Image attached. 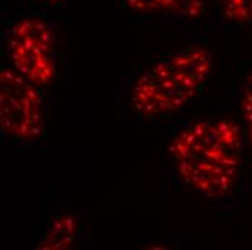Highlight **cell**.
Masks as SVG:
<instances>
[{"mask_svg":"<svg viewBox=\"0 0 252 250\" xmlns=\"http://www.w3.org/2000/svg\"><path fill=\"white\" fill-rule=\"evenodd\" d=\"M212 73V54L203 44L176 51L139 77L132 106L141 117L161 122L181 111L203 91Z\"/></svg>","mask_w":252,"mask_h":250,"instance_id":"7a4b0ae2","label":"cell"},{"mask_svg":"<svg viewBox=\"0 0 252 250\" xmlns=\"http://www.w3.org/2000/svg\"><path fill=\"white\" fill-rule=\"evenodd\" d=\"M219 13L229 26L248 28L252 25V0H219Z\"/></svg>","mask_w":252,"mask_h":250,"instance_id":"5b68a950","label":"cell"},{"mask_svg":"<svg viewBox=\"0 0 252 250\" xmlns=\"http://www.w3.org/2000/svg\"><path fill=\"white\" fill-rule=\"evenodd\" d=\"M1 133L13 140L33 142L45 130L44 100L39 85L21 74L9 61L0 68Z\"/></svg>","mask_w":252,"mask_h":250,"instance_id":"277c9868","label":"cell"},{"mask_svg":"<svg viewBox=\"0 0 252 250\" xmlns=\"http://www.w3.org/2000/svg\"><path fill=\"white\" fill-rule=\"evenodd\" d=\"M157 13L164 12L181 19H196L204 12V0H155Z\"/></svg>","mask_w":252,"mask_h":250,"instance_id":"8992f818","label":"cell"},{"mask_svg":"<svg viewBox=\"0 0 252 250\" xmlns=\"http://www.w3.org/2000/svg\"><path fill=\"white\" fill-rule=\"evenodd\" d=\"M36 1L47 4V6H63L64 1H67V0H36Z\"/></svg>","mask_w":252,"mask_h":250,"instance_id":"ba28073f","label":"cell"},{"mask_svg":"<svg viewBox=\"0 0 252 250\" xmlns=\"http://www.w3.org/2000/svg\"><path fill=\"white\" fill-rule=\"evenodd\" d=\"M241 106H242V119H244V126H245V135L252 146V73L248 77V81L245 84Z\"/></svg>","mask_w":252,"mask_h":250,"instance_id":"52a82bcc","label":"cell"},{"mask_svg":"<svg viewBox=\"0 0 252 250\" xmlns=\"http://www.w3.org/2000/svg\"><path fill=\"white\" fill-rule=\"evenodd\" d=\"M245 136L227 119H196L173 138L168 156L178 182L207 200L232 193L242 167Z\"/></svg>","mask_w":252,"mask_h":250,"instance_id":"6da1fadb","label":"cell"},{"mask_svg":"<svg viewBox=\"0 0 252 250\" xmlns=\"http://www.w3.org/2000/svg\"><path fill=\"white\" fill-rule=\"evenodd\" d=\"M1 45L9 62L33 84L44 87L55 80L60 67L57 35L41 12L12 15L3 26Z\"/></svg>","mask_w":252,"mask_h":250,"instance_id":"3957f363","label":"cell"}]
</instances>
